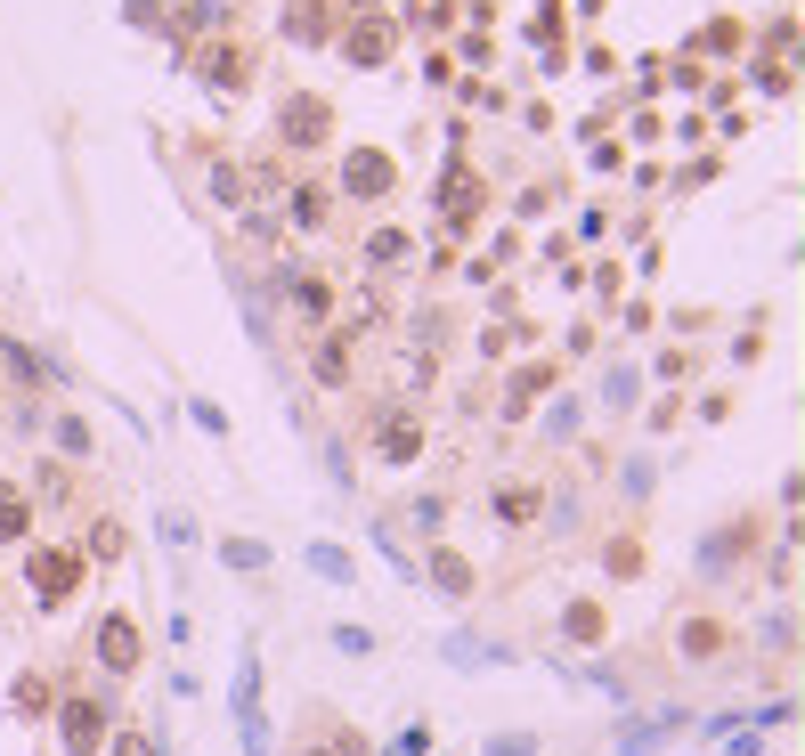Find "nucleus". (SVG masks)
Here are the masks:
<instances>
[{
    "label": "nucleus",
    "mask_w": 805,
    "mask_h": 756,
    "mask_svg": "<svg viewBox=\"0 0 805 756\" xmlns=\"http://www.w3.org/2000/svg\"><path fill=\"white\" fill-rule=\"evenodd\" d=\"M375 431H383V456H407V448H423V431H415L407 415H383Z\"/></svg>",
    "instance_id": "1"
},
{
    "label": "nucleus",
    "mask_w": 805,
    "mask_h": 756,
    "mask_svg": "<svg viewBox=\"0 0 805 756\" xmlns=\"http://www.w3.org/2000/svg\"><path fill=\"white\" fill-rule=\"evenodd\" d=\"M66 740L90 748V740H98V708H74V716H66Z\"/></svg>",
    "instance_id": "2"
}]
</instances>
